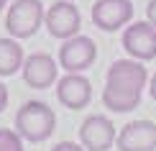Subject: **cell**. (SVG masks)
I'll return each mask as SVG.
<instances>
[{
    "label": "cell",
    "instance_id": "2",
    "mask_svg": "<svg viewBox=\"0 0 156 151\" xmlns=\"http://www.w3.org/2000/svg\"><path fill=\"white\" fill-rule=\"evenodd\" d=\"M56 128V115L54 110L49 108L46 102L41 100H28L18 108L16 113V131L21 133L23 141H31V143H41L51 138Z\"/></svg>",
    "mask_w": 156,
    "mask_h": 151
},
{
    "label": "cell",
    "instance_id": "11",
    "mask_svg": "<svg viewBox=\"0 0 156 151\" xmlns=\"http://www.w3.org/2000/svg\"><path fill=\"white\" fill-rule=\"evenodd\" d=\"M118 151H156V123L154 120H131L120 128L115 138Z\"/></svg>",
    "mask_w": 156,
    "mask_h": 151
},
{
    "label": "cell",
    "instance_id": "6",
    "mask_svg": "<svg viewBox=\"0 0 156 151\" xmlns=\"http://www.w3.org/2000/svg\"><path fill=\"white\" fill-rule=\"evenodd\" d=\"M123 49L131 59L151 62L156 59V28L148 21H136L123 28Z\"/></svg>",
    "mask_w": 156,
    "mask_h": 151
},
{
    "label": "cell",
    "instance_id": "3",
    "mask_svg": "<svg viewBox=\"0 0 156 151\" xmlns=\"http://www.w3.org/2000/svg\"><path fill=\"white\" fill-rule=\"evenodd\" d=\"M44 3L41 0H13L5 13V28H8L10 38H31L38 28L44 26Z\"/></svg>",
    "mask_w": 156,
    "mask_h": 151
},
{
    "label": "cell",
    "instance_id": "1",
    "mask_svg": "<svg viewBox=\"0 0 156 151\" xmlns=\"http://www.w3.org/2000/svg\"><path fill=\"white\" fill-rule=\"evenodd\" d=\"M148 82V72L138 59H118L110 64L105 87H102V105L110 113H128L141 105V92Z\"/></svg>",
    "mask_w": 156,
    "mask_h": 151
},
{
    "label": "cell",
    "instance_id": "12",
    "mask_svg": "<svg viewBox=\"0 0 156 151\" xmlns=\"http://www.w3.org/2000/svg\"><path fill=\"white\" fill-rule=\"evenodd\" d=\"M23 46L18 38H0V77H10L23 67Z\"/></svg>",
    "mask_w": 156,
    "mask_h": 151
},
{
    "label": "cell",
    "instance_id": "7",
    "mask_svg": "<svg viewBox=\"0 0 156 151\" xmlns=\"http://www.w3.org/2000/svg\"><path fill=\"white\" fill-rule=\"evenodd\" d=\"M92 23L105 34L126 28L133 21V3L131 0H97L92 5Z\"/></svg>",
    "mask_w": 156,
    "mask_h": 151
},
{
    "label": "cell",
    "instance_id": "14",
    "mask_svg": "<svg viewBox=\"0 0 156 151\" xmlns=\"http://www.w3.org/2000/svg\"><path fill=\"white\" fill-rule=\"evenodd\" d=\"M51 151H84L82 143H74V141H62V143H56Z\"/></svg>",
    "mask_w": 156,
    "mask_h": 151
},
{
    "label": "cell",
    "instance_id": "8",
    "mask_svg": "<svg viewBox=\"0 0 156 151\" xmlns=\"http://www.w3.org/2000/svg\"><path fill=\"white\" fill-rule=\"evenodd\" d=\"M118 131L108 115H90L80 126V143L84 151H110L115 146Z\"/></svg>",
    "mask_w": 156,
    "mask_h": 151
},
{
    "label": "cell",
    "instance_id": "5",
    "mask_svg": "<svg viewBox=\"0 0 156 151\" xmlns=\"http://www.w3.org/2000/svg\"><path fill=\"white\" fill-rule=\"evenodd\" d=\"M44 26L49 28V34L54 38L67 41V38L80 34V26H82L80 8H77L72 0H56L46 10V16H44Z\"/></svg>",
    "mask_w": 156,
    "mask_h": 151
},
{
    "label": "cell",
    "instance_id": "10",
    "mask_svg": "<svg viewBox=\"0 0 156 151\" xmlns=\"http://www.w3.org/2000/svg\"><path fill=\"white\" fill-rule=\"evenodd\" d=\"M56 72H59L56 59L51 56V54H44V51L26 56V59H23V67H21L23 82L28 84V87H34V90H46V87H51V84L59 80Z\"/></svg>",
    "mask_w": 156,
    "mask_h": 151
},
{
    "label": "cell",
    "instance_id": "16",
    "mask_svg": "<svg viewBox=\"0 0 156 151\" xmlns=\"http://www.w3.org/2000/svg\"><path fill=\"white\" fill-rule=\"evenodd\" d=\"M5 108H8V87L0 82V113H3Z\"/></svg>",
    "mask_w": 156,
    "mask_h": 151
},
{
    "label": "cell",
    "instance_id": "17",
    "mask_svg": "<svg viewBox=\"0 0 156 151\" xmlns=\"http://www.w3.org/2000/svg\"><path fill=\"white\" fill-rule=\"evenodd\" d=\"M148 90H151V97L156 100V74L151 77V82H148Z\"/></svg>",
    "mask_w": 156,
    "mask_h": 151
},
{
    "label": "cell",
    "instance_id": "15",
    "mask_svg": "<svg viewBox=\"0 0 156 151\" xmlns=\"http://www.w3.org/2000/svg\"><path fill=\"white\" fill-rule=\"evenodd\" d=\"M146 21L156 28V0H148V5H146Z\"/></svg>",
    "mask_w": 156,
    "mask_h": 151
},
{
    "label": "cell",
    "instance_id": "9",
    "mask_svg": "<svg viewBox=\"0 0 156 151\" xmlns=\"http://www.w3.org/2000/svg\"><path fill=\"white\" fill-rule=\"evenodd\" d=\"M56 100L69 110H82L92 100V84L80 72H67L56 80Z\"/></svg>",
    "mask_w": 156,
    "mask_h": 151
},
{
    "label": "cell",
    "instance_id": "13",
    "mask_svg": "<svg viewBox=\"0 0 156 151\" xmlns=\"http://www.w3.org/2000/svg\"><path fill=\"white\" fill-rule=\"evenodd\" d=\"M0 151H23V138L13 128H0Z\"/></svg>",
    "mask_w": 156,
    "mask_h": 151
},
{
    "label": "cell",
    "instance_id": "18",
    "mask_svg": "<svg viewBox=\"0 0 156 151\" xmlns=\"http://www.w3.org/2000/svg\"><path fill=\"white\" fill-rule=\"evenodd\" d=\"M5 5H8V0H0V10H3V8H5Z\"/></svg>",
    "mask_w": 156,
    "mask_h": 151
},
{
    "label": "cell",
    "instance_id": "4",
    "mask_svg": "<svg viewBox=\"0 0 156 151\" xmlns=\"http://www.w3.org/2000/svg\"><path fill=\"white\" fill-rule=\"evenodd\" d=\"M97 59V46L90 36L77 34L59 46V67L64 72H82L90 69Z\"/></svg>",
    "mask_w": 156,
    "mask_h": 151
}]
</instances>
